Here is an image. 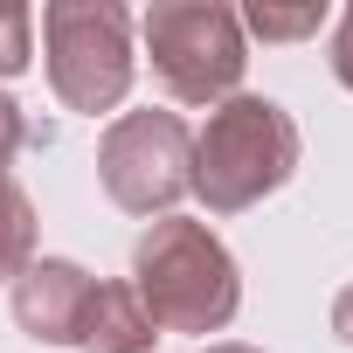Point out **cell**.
Wrapping results in <instances>:
<instances>
[{
	"mask_svg": "<svg viewBox=\"0 0 353 353\" xmlns=\"http://www.w3.org/2000/svg\"><path fill=\"white\" fill-rule=\"evenodd\" d=\"M291 152H298L291 118L277 104H263V97H236L229 111H215V125L201 139V173L194 181H201V194L215 208H243L250 194L284 181Z\"/></svg>",
	"mask_w": 353,
	"mask_h": 353,
	"instance_id": "1",
	"label": "cell"
},
{
	"mask_svg": "<svg viewBox=\"0 0 353 353\" xmlns=\"http://www.w3.org/2000/svg\"><path fill=\"white\" fill-rule=\"evenodd\" d=\"M139 270H145L152 319H173V325H222L229 305H236L229 256H222L201 229H188V222H173V229L145 236Z\"/></svg>",
	"mask_w": 353,
	"mask_h": 353,
	"instance_id": "2",
	"label": "cell"
},
{
	"mask_svg": "<svg viewBox=\"0 0 353 353\" xmlns=\"http://www.w3.org/2000/svg\"><path fill=\"white\" fill-rule=\"evenodd\" d=\"M152 63L181 97H215L243 77V35L222 8H152L145 14Z\"/></svg>",
	"mask_w": 353,
	"mask_h": 353,
	"instance_id": "3",
	"label": "cell"
},
{
	"mask_svg": "<svg viewBox=\"0 0 353 353\" xmlns=\"http://www.w3.org/2000/svg\"><path fill=\"white\" fill-rule=\"evenodd\" d=\"M49 56H56V83L70 104L97 111L125 90V14L118 8H49Z\"/></svg>",
	"mask_w": 353,
	"mask_h": 353,
	"instance_id": "4",
	"label": "cell"
},
{
	"mask_svg": "<svg viewBox=\"0 0 353 353\" xmlns=\"http://www.w3.org/2000/svg\"><path fill=\"white\" fill-rule=\"evenodd\" d=\"M181 145H188L181 118H125V125L111 132V145H104V166H132V159H139V173H125L111 194L132 201V208L173 201L181 181H188V173H181Z\"/></svg>",
	"mask_w": 353,
	"mask_h": 353,
	"instance_id": "5",
	"label": "cell"
},
{
	"mask_svg": "<svg viewBox=\"0 0 353 353\" xmlns=\"http://www.w3.org/2000/svg\"><path fill=\"white\" fill-rule=\"evenodd\" d=\"M83 312H90V284H83V270H70V263H42L35 284L21 291V319H28L42 339H77Z\"/></svg>",
	"mask_w": 353,
	"mask_h": 353,
	"instance_id": "6",
	"label": "cell"
},
{
	"mask_svg": "<svg viewBox=\"0 0 353 353\" xmlns=\"http://www.w3.org/2000/svg\"><path fill=\"white\" fill-rule=\"evenodd\" d=\"M145 332H152V319H145L125 291H90V312H83V325H77V339H83L90 353H132V346H145Z\"/></svg>",
	"mask_w": 353,
	"mask_h": 353,
	"instance_id": "7",
	"label": "cell"
},
{
	"mask_svg": "<svg viewBox=\"0 0 353 353\" xmlns=\"http://www.w3.org/2000/svg\"><path fill=\"white\" fill-rule=\"evenodd\" d=\"M21 250H28V201L14 188H0V270H14Z\"/></svg>",
	"mask_w": 353,
	"mask_h": 353,
	"instance_id": "8",
	"label": "cell"
},
{
	"mask_svg": "<svg viewBox=\"0 0 353 353\" xmlns=\"http://www.w3.org/2000/svg\"><path fill=\"white\" fill-rule=\"evenodd\" d=\"M28 63V14L21 8H0V77Z\"/></svg>",
	"mask_w": 353,
	"mask_h": 353,
	"instance_id": "9",
	"label": "cell"
},
{
	"mask_svg": "<svg viewBox=\"0 0 353 353\" xmlns=\"http://www.w3.org/2000/svg\"><path fill=\"white\" fill-rule=\"evenodd\" d=\"M250 28H256V35H305V28H319V8H298V14L256 8V14H250Z\"/></svg>",
	"mask_w": 353,
	"mask_h": 353,
	"instance_id": "10",
	"label": "cell"
},
{
	"mask_svg": "<svg viewBox=\"0 0 353 353\" xmlns=\"http://www.w3.org/2000/svg\"><path fill=\"white\" fill-rule=\"evenodd\" d=\"M332 63H339V77L353 83V14L339 21V42H332Z\"/></svg>",
	"mask_w": 353,
	"mask_h": 353,
	"instance_id": "11",
	"label": "cell"
},
{
	"mask_svg": "<svg viewBox=\"0 0 353 353\" xmlns=\"http://www.w3.org/2000/svg\"><path fill=\"white\" fill-rule=\"evenodd\" d=\"M21 139V118H14V104L8 97H0V159H8V145Z\"/></svg>",
	"mask_w": 353,
	"mask_h": 353,
	"instance_id": "12",
	"label": "cell"
}]
</instances>
